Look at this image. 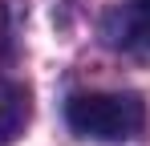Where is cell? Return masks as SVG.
<instances>
[{
    "label": "cell",
    "instance_id": "cell-1",
    "mask_svg": "<svg viewBox=\"0 0 150 146\" xmlns=\"http://www.w3.org/2000/svg\"><path fill=\"white\" fill-rule=\"evenodd\" d=\"M69 130L93 142H130L146 126V106L138 94H114V89H93V94H73L65 106Z\"/></svg>",
    "mask_w": 150,
    "mask_h": 146
},
{
    "label": "cell",
    "instance_id": "cell-2",
    "mask_svg": "<svg viewBox=\"0 0 150 146\" xmlns=\"http://www.w3.org/2000/svg\"><path fill=\"white\" fill-rule=\"evenodd\" d=\"M105 33H110V45L150 57V0H126L105 21Z\"/></svg>",
    "mask_w": 150,
    "mask_h": 146
},
{
    "label": "cell",
    "instance_id": "cell-3",
    "mask_svg": "<svg viewBox=\"0 0 150 146\" xmlns=\"http://www.w3.org/2000/svg\"><path fill=\"white\" fill-rule=\"evenodd\" d=\"M28 122V97L21 85L0 77V146H8Z\"/></svg>",
    "mask_w": 150,
    "mask_h": 146
},
{
    "label": "cell",
    "instance_id": "cell-4",
    "mask_svg": "<svg viewBox=\"0 0 150 146\" xmlns=\"http://www.w3.org/2000/svg\"><path fill=\"white\" fill-rule=\"evenodd\" d=\"M8 45H12V24H8V12H4V4H0V57L8 53Z\"/></svg>",
    "mask_w": 150,
    "mask_h": 146
}]
</instances>
